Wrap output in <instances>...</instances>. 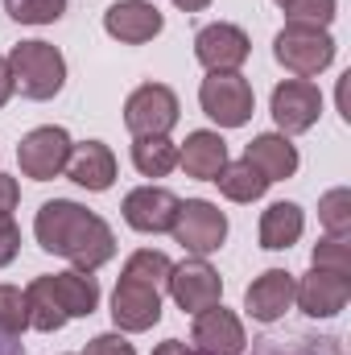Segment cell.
<instances>
[{"label": "cell", "instance_id": "obj_5", "mask_svg": "<svg viewBox=\"0 0 351 355\" xmlns=\"http://www.w3.org/2000/svg\"><path fill=\"white\" fill-rule=\"evenodd\" d=\"M198 103L203 112L219 124V128H244L257 112V95L252 83L240 71H223V75H207L198 87Z\"/></svg>", "mask_w": 351, "mask_h": 355}, {"label": "cell", "instance_id": "obj_1", "mask_svg": "<svg viewBox=\"0 0 351 355\" xmlns=\"http://www.w3.org/2000/svg\"><path fill=\"white\" fill-rule=\"evenodd\" d=\"M33 236L46 252L54 257H67L75 268L95 272L99 265H108L116 257V236L112 227L71 198H50L42 202L37 219H33Z\"/></svg>", "mask_w": 351, "mask_h": 355}, {"label": "cell", "instance_id": "obj_38", "mask_svg": "<svg viewBox=\"0 0 351 355\" xmlns=\"http://www.w3.org/2000/svg\"><path fill=\"white\" fill-rule=\"evenodd\" d=\"M277 4H281V0H277Z\"/></svg>", "mask_w": 351, "mask_h": 355}, {"label": "cell", "instance_id": "obj_6", "mask_svg": "<svg viewBox=\"0 0 351 355\" xmlns=\"http://www.w3.org/2000/svg\"><path fill=\"white\" fill-rule=\"evenodd\" d=\"M178 124V95L166 83H141L124 99V128L137 137H170Z\"/></svg>", "mask_w": 351, "mask_h": 355}, {"label": "cell", "instance_id": "obj_20", "mask_svg": "<svg viewBox=\"0 0 351 355\" xmlns=\"http://www.w3.org/2000/svg\"><path fill=\"white\" fill-rule=\"evenodd\" d=\"M244 162L257 166L268 182H285V178L298 174V145L285 132H261V137L248 141Z\"/></svg>", "mask_w": 351, "mask_h": 355}, {"label": "cell", "instance_id": "obj_36", "mask_svg": "<svg viewBox=\"0 0 351 355\" xmlns=\"http://www.w3.org/2000/svg\"><path fill=\"white\" fill-rule=\"evenodd\" d=\"M0 355H25L21 339H17V335H4V331H0Z\"/></svg>", "mask_w": 351, "mask_h": 355}, {"label": "cell", "instance_id": "obj_34", "mask_svg": "<svg viewBox=\"0 0 351 355\" xmlns=\"http://www.w3.org/2000/svg\"><path fill=\"white\" fill-rule=\"evenodd\" d=\"M153 355H198L190 343H182V339H166V343H157Z\"/></svg>", "mask_w": 351, "mask_h": 355}, {"label": "cell", "instance_id": "obj_2", "mask_svg": "<svg viewBox=\"0 0 351 355\" xmlns=\"http://www.w3.org/2000/svg\"><path fill=\"white\" fill-rule=\"evenodd\" d=\"M8 71H12V91L25 99H54L67 83V58L50 42H21L8 50Z\"/></svg>", "mask_w": 351, "mask_h": 355}, {"label": "cell", "instance_id": "obj_7", "mask_svg": "<svg viewBox=\"0 0 351 355\" xmlns=\"http://www.w3.org/2000/svg\"><path fill=\"white\" fill-rule=\"evenodd\" d=\"M71 145H75V141H71L67 128L42 124V128H33V132L21 137V145H17V166H21V174L33 178V182H50V178H58L67 170Z\"/></svg>", "mask_w": 351, "mask_h": 355}, {"label": "cell", "instance_id": "obj_37", "mask_svg": "<svg viewBox=\"0 0 351 355\" xmlns=\"http://www.w3.org/2000/svg\"><path fill=\"white\" fill-rule=\"evenodd\" d=\"M174 4L182 8V12H203V8H207L211 0H174Z\"/></svg>", "mask_w": 351, "mask_h": 355}, {"label": "cell", "instance_id": "obj_17", "mask_svg": "<svg viewBox=\"0 0 351 355\" xmlns=\"http://www.w3.org/2000/svg\"><path fill=\"white\" fill-rule=\"evenodd\" d=\"M293 306V272L285 268H264L261 277L244 289V310L257 322H277Z\"/></svg>", "mask_w": 351, "mask_h": 355}, {"label": "cell", "instance_id": "obj_30", "mask_svg": "<svg viewBox=\"0 0 351 355\" xmlns=\"http://www.w3.org/2000/svg\"><path fill=\"white\" fill-rule=\"evenodd\" d=\"M25 327H29V318H25V293L17 285H0V331L21 339Z\"/></svg>", "mask_w": 351, "mask_h": 355}, {"label": "cell", "instance_id": "obj_19", "mask_svg": "<svg viewBox=\"0 0 351 355\" xmlns=\"http://www.w3.org/2000/svg\"><path fill=\"white\" fill-rule=\"evenodd\" d=\"M46 289L54 293V302L62 306L67 318H87L99 306V281L83 268H67V272H46Z\"/></svg>", "mask_w": 351, "mask_h": 355}, {"label": "cell", "instance_id": "obj_29", "mask_svg": "<svg viewBox=\"0 0 351 355\" xmlns=\"http://www.w3.org/2000/svg\"><path fill=\"white\" fill-rule=\"evenodd\" d=\"M310 268H327V272H343L351 277V244L348 236H327L314 244V257H310Z\"/></svg>", "mask_w": 351, "mask_h": 355}, {"label": "cell", "instance_id": "obj_16", "mask_svg": "<svg viewBox=\"0 0 351 355\" xmlns=\"http://www.w3.org/2000/svg\"><path fill=\"white\" fill-rule=\"evenodd\" d=\"M75 186H83L91 194H103L112 190L116 182V153L103 145V141H83V145H71V157H67V170Z\"/></svg>", "mask_w": 351, "mask_h": 355}, {"label": "cell", "instance_id": "obj_3", "mask_svg": "<svg viewBox=\"0 0 351 355\" xmlns=\"http://www.w3.org/2000/svg\"><path fill=\"white\" fill-rule=\"evenodd\" d=\"M273 58L293 75V79H314L335 62V37L327 29L310 25H285L273 37Z\"/></svg>", "mask_w": 351, "mask_h": 355}, {"label": "cell", "instance_id": "obj_4", "mask_svg": "<svg viewBox=\"0 0 351 355\" xmlns=\"http://www.w3.org/2000/svg\"><path fill=\"white\" fill-rule=\"evenodd\" d=\"M170 236L190 257H211L228 240V215L215 202H207V198H186V202H178Z\"/></svg>", "mask_w": 351, "mask_h": 355}, {"label": "cell", "instance_id": "obj_22", "mask_svg": "<svg viewBox=\"0 0 351 355\" xmlns=\"http://www.w3.org/2000/svg\"><path fill=\"white\" fill-rule=\"evenodd\" d=\"M215 186H219V194L232 198V202H257V198H264V190H268L273 182H268L257 166H248V162L240 157V162H228V166L215 174Z\"/></svg>", "mask_w": 351, "mask_h": 355}, {"label": "cell", "instance_id": "obj_13", "mask_svg": "<svg viewBox=\"0 0 351 355\" xmlns=\"http://www.w3.org/2000/svg\"><path fill=\"white\" fill-rule=\"evenodd\" d=\"M190 347L198 355H244L248 347V335H244V322L223 310V306H211L203 314H194V327H190Z\"/></svg>", "mask_w": 351, "mask_h": 355}, {"label": "cell", "instance_id": "obj_11", "mask_svg": "<svg viewBox=\"0 0 351 355\" xmlns=\"http://www.w3.org/2000/svg\"><path fill=\"white\" fill-rule=\"evenodd\" d=\"M112 322L124 335H141L162 322V289L120 277L112 289Z\"/></svg>", "mask_w": 351, "mask_h": 355}, {"label": "cell", "instance_id": "obj_8", "mask_svg": "<svg viewBox=\"0 0 351 355\" xmlns=\"http://www.w3.org/2000/svg\"><path fill=\"white\" fill-rule=\"evenodd\" d=\"M252 54V42L240 25L232 21H215V25H203L194 33V58L207 67V75H223V71H240Z\"/></svg>", "mask_w": 351, "mask_h": 355}, {"label": "cell", "instance_id": "obj_25", "mask_svg": "<svg viewBox=\"0 0 351 355\" xmlns=\"http://www.w3.org/2000/svg\"><path fill=\"white\" fill-rule=\"evenodd\" d=\"M170 268H174V261H170L166 252H157V248H141V252H132V257L124 261V272H120V277L162 289V285L170 281Z\"/></svg>", "mask_w": 351, "mask_h": 355}, {"label": "cell", "instance_id": "obj_24", "mask_svg": "<svg viewBox=\"0 0 351 355\" xmlns=\"http://www.w3.org/2000/svg\"><path fill=\"white\" fill-rule=\"evenodd\" d=\"M132 166L141 178H166L178 170V145L170 137H137L132 141Z\"/></svg>", "mask_w": 351, "mask_h": 355}, {"label": "cell", "instance_id": "obj_26", "mask_svg": "<svg viewBox=\"0 0 351 355\" xmlns=\"http://www.w3.org/2000/svg\"><path fill=\"white\" fill-rule=\"evenodd\" d=\"M318 223L327 227V236H348L351 232V190L335 186L318 198Z\"/></svg>", "mask_w": 351, "mask_h": 355}, {"label": "cell", "instance_id": "obj_14", "mask_svg": "<svg viewBox=\"0 0 351 355\" xmlns=\"http://www.w3.org/2000/svg\"><path fill=\"white\" fill-rule=\"evenodd\" d=\"M293 302L310 318H335L351 302V277L327 272V268H310L302 281H293Z\"/></svg>", "mask_w": 351, "mask_h": 355}, {"label": "cell", "instance_id": "obj_35", "mask_svg": "<svg viewBox=\"0 0 351 355\" xmlns=\"http://www.w3.org/2000/svg\"><path fill=\"white\" fill-rule=\"evenodd\" d=\"M8 95H12V71H8V58L0 54V107L8 103Z\"/></svg>", "mask_w": 351, "mask_h": 355}, {"label": "cell", "instance_id": "obj_23", "mask_svg": "<svg viewBox=\"0 0 351 355\" xmlns=\"http://www.w3.org/2000/svg\"><path fill=\"white\" fill-rule=\"evenodd\" d=\"M25 318H29V327L33 331H42V335H54V331H62L71 318L62 314V306L54 302V293L46 289V277H33L29 285H25Z\"/></svg>", "mask_w": 351, "mask_h": 355}, {"label": "cell", "instance_id": "obj_27", "mask_svg": "<svg viewBox=\"0 0 351 355\" xmlns=\"http://www.w3.org/2000/svg\"><path fill=\"white\" fill-rule=\"evenodd\" d=\"M281 8H285V25L327 29L339 12V0H281Z\"/></svg>", "mask_w": 351, "mask_h": 355}, {"label": "cell", "instance_id": "obj_15", "mask_svg": "<svg viewBox=\"0 0 351 355\" xmlns=\"http://www.w3.org/2000/svg\"><path fill=\"white\" fill-rule=\"evenodd\" d=\"M103 29H108V37H116L124 46H145L166 29V17L149 0H116L103 12Z\"/></svg>", "mask_w": 351, "mask_h": 355}, {"label": "cell", "instance_id": "obj_33", "mask_svg": "<svg viewBox=\"0 0 351 355\" xmlns=\"http://www.w3.org/2000/svg\"><path fill=\"white\" fill-rule=\"evenodd\" d=\"M17 202H21V186H17V178L0 174V215H12Z\"/></svg>", "mask_w": 351, "mask_h": 355}, {"label": "cell", "instance_id": "obj_12", "mask_svg": "<svg viewBox=\"0 0 351 355\" xmlns=\"http://www.w3.org/2000/svg\"><path fill=\"white\" fill-rule=\"evenodd\" d=\"M178 198L174 190L166 186H137L124 194V223L141 236H157V232H170L174 227V215H178Z\"/></svg>", "mask_w": 351, "mask_h": 355}, {"label": "cell", "instance_id": "obj_28", "mask_svg": "<svg viewBox=\"0 0 351 355\" xmlns=\"http://www.w3.org/2000/svg\"><path fill=\"white\" fill-rule=\"evenodd\" d=\"M4 12L21 25H54L67 12V0H4Z\"/></svg>", "mask_w": 351, "mask_h": 355}, {"label": "cell", "instance_id": "obj_18", "mask_svg": "<svg viewBox=\"0 0 351 355\" xmlns=\"http://www.w3.org/2000/svg\"><path fill=\"white\" fill-rule=\"evenodd\" d=\"M178 166L186 170V178H198V182H215V174L228 166V141L211 128H198L182 141L178 149Z\"/></svg>", "mask_w": 351, "mask_h": 355}, {"label": "cell", "instance_id": "obj_21", "mask_svg": "<svg viewBox=\"0 0 351 355\" xmlns=\"http://www.w3.org/2000/svg\"><path fill=\"white\" fill-rule=\"evenodd\" d=\"M306 232V215L298 202H273L261 215V248L268 252H281V248H293Z\"/></svg>", "mask_w": 351, "mask_h": 355}, {"label": "cell", "instance_id": "obj_31", "mask_svg": "<svg viewBox=\"0 0 351 355\" xmlns=\"http://www.w3.org/2000/svg\"><path fill=\"white\" fill-rule=\"evenodd\" d=\"M83 355H137V347H132L120 331H108V335H95Z\"/></svg>", "mask_w": 351, "mask_h": 355}, {"label": "cell", "instance_id": "obj_32", "mask_svg": "<svg viewBox=\"0 0 351 355\" xmlns=\"http://www.w3.org/2000/svg\"><path fill=\"white\" fill-rule=\"evenodd\" d=\"M21 252V227L12 223V215H0V268L12 265Z\"/></svg>", "mask_w": 351, "mask_h": 355}, {"label": "cell", "instance_id": "obj_10", "mask_svg": "<svg viewBox=\"0 0 351 355\" xmlns=\"http://www.w3.org/2000/svg\"><path fill=\"white\" fill-rule=\"evenodd\" d=\"M166 285L174 293L178 310H186V314H203V310L219 306V297H223V281H219L215 268L207 265V257H190V261L174 265Z\"/></svg>", "mask_w": 351, "mask_h": 355}, {"label": "cell", "instance_id": "obj_9", "mask_svg": "<svg viewBox=\"0 0 351 355\" xmlns=\"http://www.w3.org/2000/svg\"><path fill=\"white\" fill-rule=\"evenodd\" d=\"M273 120L285 137H298V132H310L323 116V95L310 79H285L273 87Z\"/></svg>", "mask_w": 351, "mask_h": 355}]
</instances>
